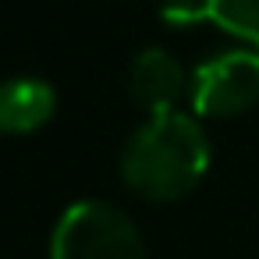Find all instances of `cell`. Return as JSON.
I'll list each match as a JSON object with an SVG mask.
<instances>
[{"instance_id":"obj_7","label":"cell","mask_w":259,"mask_h":259,"mask_svg":"<svg viewBox=\"0 0 259 259\" xmlns=\"http://www.w3.org/2000/svg\"><path fill=\"white\" fill-rule=\"evenodd\" d=\"M160 4H167V0H160Z\"/></svg>"},{"instance_id":"obj_6","label":"cell","mask_w":259,"mask_h":259,"mask_svg":"<svg viewBox=\"0 0 259 259\" xmlns=\"http://www.w3.org/2000/svg\"><path fill=\"white\" fill-rule=\"evenodd\" d=\"M202 22L217 25L248 50H259V0H206Z\"/></svg>"},{"instance_id":"obj_2","label":"cell","mask_w":259,"mask_h":259,"mask_svg":"<svg viewBox=\"0 0 259 259\" xmlns=\"http://www.w3.org/2000/svg\"><path fill=\"white\" fill-rule=\"evenodd\" d=\"M50 259H146L135 220L100 199L71 202L50 234Z\"/></svg>"},{"instance_id":"obj_4","label":"cell","mask_w":259,"mask_h":259,"mask_svg":"<svg viewBox=\"0 0 259 259\" xmlns=\"http://www.w3.org/2000/svg\"><path fill=\"white\" fill-rule=\"evenodd\" d=\"M128 93L146 110V117L167 114L178 110V103L188 96V75L178 57L160 47H146L128 68Z\"/></svg>"},{"instance_id":"obj_1","label":"cell","mask_w":259,"mask_h":259,"mask_svg":"<svg viewBox=\"0 0 259 259\" xmlns=\"http://www.w3.org/2000/svg\"><path fill=\"white\" fill-rule=\"evenodd\" d=\"M209 170V139L195 114L146 117L121 149V178L146 202H178Z\"/></svg>"},{"instance_id":"obj_3","label":"cell","mask_w":259,"mask_h":259,"mask_svg":"<svg viewBox=\"0 0 259 259\" xmlns=\"http://www.w3.org/2000/svg\"><path fill=\"white\" fill-rule=\"evenodd\" d=\"M188 103L195 117L227 121L259 103V50L234 47L206 57L188 75Z\"/></svg>"},{"instance_id":"obj_5","label":"cell","mask_w":259,"mask_h":259,"mask_svg":"<svg viewBox=\"0 0 259 259\" xmlns=\"http://www.w3.org/2000/svg\"><path fill=\"white\" fill-rule=\"evenodd\" d=\"M57 110V93L43 78H8L0 82V135H32Z\"/></svg>"}]
</instances>
